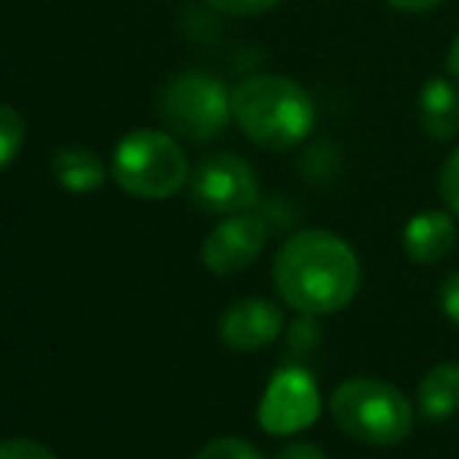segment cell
Instances as JSON below:
<instances>
[{"instance_id":"1","label":"cell","mask_w":459,"mask_h":459,"mask_svg":"<svg viewBox=\"0 0 459 459\" xmlns=\"http://www.w3.org/2000/svg\"><path fill=\"white\" fill-rule=\"evenodd\" d=\"M275 288L303 316L338 313L359 288V260L332 231H297L275 256Z\"/></svg>"},{"instance_id":"2","label":"cell","mask_w":459,"mask_h":459,"mask_svg":"<svg viewBox=\"0 0 459 459\" xmlns=\"http://www.w3.org/2000/svg\"><path fill=\"white\" fill-rule=\"evenodd\" d=\"M231 116L254 144L288 151L313 132L316 109L309 94L284 75H254L231 91Z\"/></svg>"},{"instance_id":"3","label":"cell","mask_w":459,"mask_h":459,"mask_svg":"<svg viewBox=\"0 0 459 459\" xmlns=\"http://www.w3.org/2000/svg\"><path fill=\"white\" fill-rule=\"evenodd\" d=\"M332 416L347 437L372 447H391L412 431L410 400L394 385L375 378H351L334 387Z\"/></svg>"},{"instance_id":"4","label":"cell","mask_w":459,"mask_h":459,"mask_svg":"<svg viewBox=\"0 0 459 459\" xmlns=\"http://www.w3.org/2000/svg\"><path fill=\"white\" fill-rule=\"evenodd\" d=\"M113 178L132 197L166 200L187 182V160L169 134L138 128L116 144Z\"/></svg>"},{"instance_id":"5","label":"cell","mask_w":459,"mask_h":459,"mask_svg":"<svg viewBox=\"0 0 459 459\" xmlns=\"http://www.w3.org/2000/svg\"><path fill=\"white\" fill-rule=\"evenodd\" d=\"M166 126L187 141H212L231 119V94L216 75L185 73L169 82L160 103Z\"/></svg>"},{"instance_id":"6","label":"cell","mask_w":459,"mask_h":459,"mask_svg":"<svg viewBox=\"0 0 459 459\" xmlns=\"http://www.w3.org/2000/svg\"><path fill=\"white\" fill-rule=\"evenodd\" d=\"M191 200L200 210L222 212V216L250 210L260 200V182H256L254 166L235 153H216V157L204 160L194 169Z\"/></svg>"},{"instance_id":"7","label":"cell","mask_w":459,"mask_h":459,"mask_svg":"<svg viewBox=\"0 0 459 459\" xmlns=\"http://www.w3.org/2000/svg\"><path fill=\"white\" fill-rule=\"evenodd\" d=\"M319 410L322 397L313 375L300 366H284L266 385L256 419L269 435H297L319 419Z\"/></svg>"},{"instance_id":"8","label":"cell","mask_w":459,"mask_h":459,"mask_svg":"<svg viewBox=\"0 0 459 459\" xmlns=\"http://www.w3.org/2000/svg\"><path fill=\"white\" fill-rule=\"evenodd\" d=\"M269 241V222L256 212H235L206 235L204 266L212 275H235L263 254Z\"/></svg>"},{"instance_id":"9","label":"cell","mask_w":459,"mask_h":459,"mask_svg":"<svg viewBox=\"0 0 459 459\" xmlns=\"http://www.w3.org/2000/svg\"><path fill=\"white\" fill-rule=\"evenodd\" d=\"M281 332V309L263 297H247L225 309L219 319V338L231 351H260Z\"/></svg>"},{"instance_id":"10","label":"cell","mask_w":459,"mask_h":459,"mask_svg":"<svg viewBox=\"0 0 459 459\" xmlns=\"http://www.w3.org/2000/svg\"><path fill=\"white\" fill-rule=\"evenodd\" d=\"M456 244V225L447 212L425 210L403 229V250L412 263H441Z\"/></svg>"},{"instance_id":"11","label":"cell","mask_w":459,"mask_h":459,"mask_svg":"<svg viewBox=\"0 0 459 459\" xmlns=\"http://www.w3.org/2000/svg\"><path fill=\"white\" fill-rule=\"evenodd\" d=\"M419 119L422 128L437 141L459 132V91L447 79H431L419 94Z\"/></svg>"},{"instance_id":"12","label":"cell","mask_w":459,"mask_h":459,"mask_svg":"<svg viewBox=\"0 0 459 459\" xmlns=\"http://www.w3.org/2000/svg\"><path fill=\"white\" fill-rule=\"evenodd\" d=\"M419 410L431 422H444L459 410V366H435L419 385Z\"/></svg>"},{"instance_id":"13","label":"cell","mask_w":459,"mask_h":459,"mask_svg":"<svg viewBox=\"0 0 459 459\" xmlns=\"http://www.w3.org/2000/svg\"><path fill=\"white\" fill-rule=\"evenodd\" d=\"M54 178L63 191L69 194H88L97 191L107 178L103 163L85 147H63L54 157Z\"/></svg>"},{"instance_id":"14","label":"cell","mask_w":459,"mask_h":459,"mask_svg":"<svg viewBox=\"0 0 459 459\" xmlns=\"http://www.w3.org/2000/svg\"><path fill=\"white\" fill-rule=\"evenodd\" d=\"M22 141H25V119L13 107L0 103V169L13 163Z\"/></svg>"},{"instance_id":"15","label":"cell","mask_w":459,"mask_h":459,"mask_svg":"<svg viewBox=\"0 0 459 459\" xmlns=\"http://www.w3.org/2000/svg\"><path fill=\"white\" fill-rule=\"evenodd\" d=\"M194 459H263V454L241 437H216L206 447H200Z\"/></svg>"},{"instance_id":"16","label":"cell","mask_w":459,"mask_h":459,"mask_svg":"<svg viewBox=\"0 0 459 459\" xmlns=\"http://www.w3.org/2000/svg\"><path fill=\"white\" fill-rule=\"evenodd\" d=\"M0 459H56L44 444L31 441V437H10L0 441Z\"/></svg>"},{"instance_id":"17","label":"cell","mask_w":459,"mask_h":459,"mask_svg":"<svg viewBox=\"0 0 459 459\" xmlns=\"http://www.w3.org/2000/svg\"><path fill=\"white\" fill-rule=\"evenodd\" d=\"M206 4L219 13H229V16H256V13L273 10L281 0H206Z\"/></svg>"},{"instance_id":"18","label":"cell","mask_w":459,"mask_h":459,"mask_svg":"<svg viewBox=\"0 0 459 459\" xmlns=\"http://www.w3.org/2000/svg\"><path fill=\"white\" fill-rule=\"evenodd\" d=\"M441 194L447 200V206L459 216V147L454 157L444 163V172H441Z\"/></svg>"},{"instance_id":"19","label":"cell","mask_w":459,"mask_h":459,"mask_svg":"<svg viewBox=\"0 0 459 459\" xmlns=\"http://www.w3.org/2000/svg\"><path fill=\"white\" fill-rule=\"evenodd\" d=\"M441 303H444V313L450 316V322L459 325V275H450L447 281H444Z\"/></svg>"},{"instance_id":"20","label":"cell","mask_w":459,"mask_h":459,"mask_svg":"<svg viewBox=\"0 0 459 459\" xmlns=\"http://www.w3.org/2000/svg\"><path fill=\"white\" fill-rule=\"evenodd\" d=\"M275 459H325V454H322L316 444H288V447L281 450Z\"/></svg>"},{"instance_id":"21","label":"cell","mask_w":459,"mask_h":459,"mask_svg":"<svg viewBox=\"0 0 459 459\" xmlns=\"http://www.w3.org/2000/svg\"><path fill=\"white\" fill-rule=\"evenodd\" d=\"M394 10H403V13H425V10H435L441 0H387Z\"/></svg>"},{"instance_id":"22","label":"cell","mask_w":459,"mask_h":459,"mask_svg":"<svg viewBox=\"0 0 459 459\" xmlns=\"http://www.w3.org/2000/svg\"><path fill=\"white\" fill-rule=\"evenodd\" d=\"M447 69H450V75H454V79H459V35H456L454 48H450V56H447Z\"/></svg>"}]
</instances>
